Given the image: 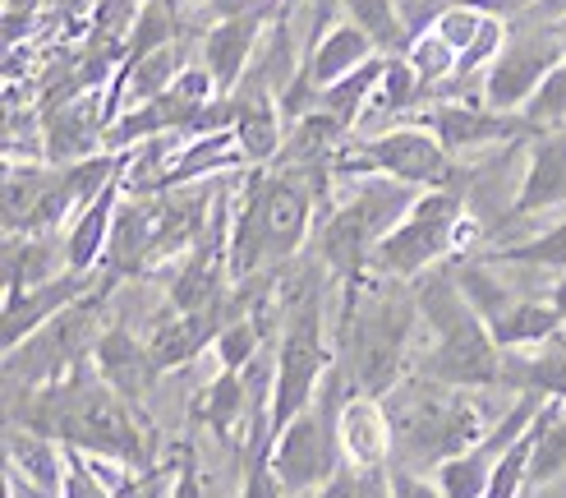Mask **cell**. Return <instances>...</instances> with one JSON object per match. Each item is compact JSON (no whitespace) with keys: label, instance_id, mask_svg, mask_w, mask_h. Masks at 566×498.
<instances>
[{"label":"cell","instance_id":"cell-4","mask_svg":"<svg viewBox=\"0 0 566 498\" xmlns=\"http://www.w3.org/2000/svg\"><path fill=\"white\" fill-rule=\"evenodd\" d=\"M419 194H423L419 185L391 180V176H359L350 199L336 204L318 221L314 255L323 259V268L336 282H342V319L355 310L364 282H369V263H374L378 240L415 208Z\"/></svg>","mask_w":566,"mask_h":498},{"label":"cell","instance_id":"cell-32","mask_svg":"<svg viewBox=\"0 0 566 498\" xmlns=\"http://www.w3.org/2000/svg\"><path fill=\"white\" fill-rule=\"evenodd\" d=\"M318 498H391L387 466H342L336 476L318 489Z\"/></svg>","mask_w":566,"mask_h":498},{"label":"cell","instance_id":"cell-11","mask_svg":"<svg viewBox=\"0 0 566 498\" xmlns=\"http://www.w3.org/2000/svg\"><path fill=\"white\" fill-rule=\"evenodd\" d=\"M544 402H548V397H539V393H521L484 438L470 443L465 453L447 457V461L438 466V476H433V480L442 485V494H447V498H484L497 461H502L506 448H512V443L534 425V415L544 411Z\"/></svg>","mask_w":566,"mask_h":498},{"label":"cell","instance_id":"cell-5","mask_svg":"<svg viewBox=\"0 0 566 498\" xmlns=\"http://www.w3.org/2000/svg\"><path fill=\"white\" fill-rule=\"evenodd\" d=\"M419 323V300L396 277H374L364 282L355 310L342 319V370L355 393L387 397L406 374L410 332Z\"/></svg>","mask_w":566,"mask_h":498},{"label":"cell","instance_id":"cell-33","mask_svg":"<svg viewBox=\"0 0 566 498\" xmlns=\"http://www.w3.org/2000/svg\"><path fill=\"white\" fill-rule=\"evenodd\" d=\"M61 498H120V494L97 476L78 448H65V494Z\"/></svg>","mask_w":566,"mask_h":498},{"label":"cell","instance_id":"cell-36","mask_svg":"<svg viewBox=\"0 0 566 498\" xmlns=\"http://www.w3.org/2000/svg\"><path fill=\"white\" fill-rule=\"evenodd\" d=\"M6 498H51V494H42L33 480H23L14 466H6Z\"/></svg>","mask_w":566,"mask_h":498},{"label":"cell","instance_id":"cell-7","mask_svg":"<svg viewBox=\"0 0 566 498\" xmlns=\"http://www.w3.org/2000/svg\"><path fill=\"white\" fill-rule=\"evenodd\" d=\"M465 231H479L465 208V194L451 189H423L415 208L396 221L374 249V277H396V282H415L429 268L447 263L461 249Z\"/></svg>","mask_w":566,"mask_h":498},{"label":"cell","instance_id":"cell-18","mask_svg":"<svg viewBox=\"0 0 566 498\" xmlns=\"http://www.w3.org/2000/svg\"><path fill=\"white\" fill-rule=\"evenodd\" d=\"M125 166H129V162H125ZM120 194H125V172L111 180L78 217H70L65 263H70L74 272H97V268H102L106 245H111V227H116V212H120Z\"/></svg>","mask_w":566,"mask_h":498},{"label":"cell","instance_id":"cell-12","mask_svg":"<svg viewBox=\"0 0 566 498\" xmlns=\"http://www.w3.org/2000/svg\"><path fill=\"white\" fill-rule=\"evenodd\" d=\"M268 19H272V0H249L244 10H231L221 23L208 28V38H203V65L212 70L221 97H231L240 83H244L253 55H259V46H263Z\"/></svg>","mask_w":566,"mask_h":498},{"label":"cell","instance_id":"cell-37","mask_svg":"<svg viewBox=\"0 0 566 498\" xmlns=\"http://www.w3.org/2000/svg\"><path fill=\"white\" fill-rule=\"evenodd\" d=\"M548 300L557 304V314L566 319V272H562V277H557V282H553V291H548Z\"/></svg>","mask_w":566,"mask_h":498},{"label":"cell","instance_id":"cell-16","mask_svg":"<svg viewBox=\"0 0 566 498\" xmlns=\"http://www.w3.org/2000/svg\"><path fill=\"white\" fill-rule=\"evenodd\" d=\"M548 208H566V129H544L530 138V162L506 217L516 221Z\"/></svg>","mask_w":566,"mask_h":498},{"label":"cell","instance_id":"cell-23","mask_svg":"<svg viewBox=\"0 0 566 498\" xmlns=\"http://www.w3.org/2000/svg\"><path fill=\"white\" fill-rule=\"evenodd\" d=\"M489 328H493V338H497L502 351H525V346L548 342L553 332H562L566 319L557 314L553 300H516L512 310L497 314Z\"/></svg>","mask_w":566,"mask_h":498},{"label":"cell","instance_id":"cell-21","mask_svg":"<svg viewBox=\"0 0 566 498\" xmlns=\"http://www.w3.org/2000/svg\"><path fill=\"white\" fill-rule=\"evenodd\" d=\"M6 466H14L23 480H33L51 498L65 494V443L61 438L6 421Z\"/></svg>","mask_w":566,"mask_h":498},{"label":"cell","instance_id":"cell-14","mask_svg":"<svg viewBox=\"0 0 566 498\" xmlns=\"http://www.w3.org/2000/svg\"><path fill=\"white\" fill-rule=\"evenodd\" d=\"M102 282H106L102 272H74V268H65L61 277H51V282H42V287H33V291L6 300V323H0L6 351L19 346L23 338H33L42 323H51L55 314L70 310L74 300H83V295H88L93 287H102Z\"/></svg>","mask_w":566,"mask_h":498},{"label":"cell","instance_id":"cell-15","mask_svg":"<svg viewBox=\"0 0 566 498\" xmlns=\"http://www.w3.org/2000/svg\"><path fill=\"white\" fill-rule=\"evenodd\" d=\"M93 365H97V374H102L111 387H116L125 402H134V406L148 402V393L157 387V374H161V365L153 360V346L138 342L125 323L102 328V338H97V346H93Z\"/></svg>","mask_w":566,"mask_h":498},{"label":"cell","instance_id":"cell-39","mask_svg":"<svg viewBox=\"0 0 566 498\" xmlns=\"http://www.w3.org/2000/svg\"><path fill=\"white\" fill-rule=\"evenodd\" d=\"M521 498H534V489H530V485H525V489H521Z\"/></svg>","mask_w":566,"mask_h":498},{"label":"cell","instance_id":"cell-8","mask_svg":"<svg viewBox=\"0 0 566 498\" xmlns=\"http://www.w3.org/2000/svg\"><path fill=\"white\" fill-rule=\"evenodd\" d=\"M111 287H116V277H106L102 287H93L83 300H74L70 310H61L51 323H42L33 338H23L19 346L6 351V397H23L42 383L65 378L74 365H83V360L93 355V346L102 338L97 314H102Z\"/></svg>","mask_w":566,"mask_h":498},{"label":"cell","instance_id":"cell-6","mask_svg":"<svg viewBox=\"0 0 566 498\" xmlns=\"http://www.w3.org/2000/svg\"><path fill=\"white\" fill-rule=\"evenodd\" d=\"M391 461L410 466V470H438L447 457L465 453L470 443H479L484 429V415L465 397V387H447L433 378H410L391 387ZM387 461V466H391Z\"/></svg>","mask_w":566,"mask_h":498},{"label":"cell","instance_id":"cell-35","mask_svg":"<svg viewBox=\"0 0 566 498\" xmlns=\"http://www.w3.org/2000/svg\"><path fill=\"white\" fill-rule=\"evenodd\" d=\"M171 498H203V476H198V457L189 443H180V457L171 466Z\"/></svg>","mask_w":566,"mask_h":498},{"label":"cell","instance_id":"cell-40","mask_svg":"<svg viewBox=\"0 0 566 498\" xmlns=\"http://www.w3.org/2000/svg\"><path fill=\"white\" fill-rule=\"evenodd\" d=\"M553 10H566V0H553Z\"/></svg>","mask_w":566,"mask_h":498},{"label":"cell","instance_id":"cell-25","mask_svg":"<svg viewBox=\"0 0 566 498\" xmlns=\"http://www.w3.org/2000/svg\"><path fill=\"white\" fill-rule=\"evenodd\" d=\"M382 70H387V55L378 51L374 61H364V65H359V70H350L346 79H336L332 89H323V93H318V106L327 111V116H336V121H342L346 129H355V121H359L364 102H369V97L378 93Z\"/></svg>","mask_w":566,"mask_h":498},{"label":"cell","instance_id":"cell-10","mask_svg":"<svg viewBox=\"0 0 566 498\" xmlns=\"http://www.w3.org/2000/svg\"><path fill=\"white\" fill-rule=\"evenodd\" d=\"M566 61V46L557 42V28L516 19V28L506 33V46L497 51V61L484 70V106L493 111H525L534 89Z\"/></svg>","mask_w":566,"mask_h":498},{"label":"cell","instance_id":"cell-17","mask_svg":"<svg viewBox=\"0 0 566 498\" xmlns=\"http://www.w3.org/2000/svg\"><path fill=\"white\" fill-rule=\"evenodd\" d=\"M391 415L382 397L350 393L342 406V457L350 466H387L391 461Z\"/></svg>","mask_w":566,"mask_h":498},{"label":"cell","instance_id":"cell-28","mask_svg":"<svg viewBox=\"0 0 566 498\" xmlns=\"http://www.w3.org/2000/svg\"><path fill=\"white\" fill-rule=\"evenodd\" d=\"M562 476H566V402L548 397L544 429L534 438V453H530V489H544Z\"/></svg>","mask_w":566,"mask_h":498},{"label":"cell","instance_id":"cell-19","mask_svg":"<svg viewBox=\"0 0 566 498\" xmlns=\"http://www.w3.org/2000/svg\"><path fill=\"white\" fill-rule=\"evenodd\" d=\"M65 263V236L55 240V231H14L6 236V300L33 291L51 277H61Z\"/></svg>","mask_w":566,"mask_h":498},{"label":"cell","instance_id":"cell-30","mask_svg":"<svg viewBox=\"0 0 566 498\" xmlns=\"http://www.w3.org/2000/svg\"><path fill=\"white\" fill-rule=\"evenodd\" d=\"M423 79L415 74V65L406 61V55H387V70H382V83H378V106L382 111H410L423 102Z\"/></svg>","mask_w":566,"mask_h":498},{"label":"cell","instance_id":"cell-34","mask_svg":"<svg viewBox=\"0 0 566 498\" xmlns=\"http://www.w3.org/2000/svg\"><path fill=\"white\" fill-rule=\"evenodd\" d=\"M387 476H391V498H447L438 480H423L419 470H410V466H396L391 461Z\"/></svg>","mask_w":566,"mask_h":498},{"label":"cell","instance_id":"cell-2","mask_svg":"<svg viewBox=\"0 0 566 498\" xmlns=\"http://www.w3.org/2000/svg\"><path fill=\"white\" fill-rule=\"evenodd\" d=\"M318 199H327L323 185L308 172H300V166L276 162L272 172L253 166L249 189L240 194V208L231 212V240H226L235 287L286 268L300 255L308 231H314Z\"/></svg>","mask_w":566,"mask_h":498},{"label":"cell","instance_id":"cell-24","mask_svg":"<svg viewBox=\"0 0 566 498\" xmlns=\"http://www.w3.org/2000/svg\"><path fill=\"white\" fill-rule=\"evenodd\" d=\"M249 402H253V387L244 378V370H221L208 383V397H203V421L217 429V438L235 443L240 421H249Z\"/></svg>","mask_w":566,"mask_h":498},{"label":"cell","instance_id":"cell-31","mask_svg":"<svg viewBox=\"0 0 566 498\" xmlns=\"http://www.w3.org/2000/svg\"><path fill=\"white\" fill-rule=\"evenodd\" d=\"M521 116L534 125V129H566V61L534 89V97L525 102Z\"/></svg>","mask_w":566,"mask_h":498},{"label":"cell","instance_id":"cell-3","mask_svg":"<svg viewBox=\"0 0 566 498\" xmlns=\"http://www.w3.org/2000/svg\"><path fill=\"white\" fill-rule=\"evenodd\" d=\"M419 319L433 328V346L419 355V374L447 387H502V346L489 319L474 310L457 282V268L438 263L415 277Z\"/></svg>","mask_w":566,"mask_h":498},{"label":"cell","instance_id":"cell-22","mask_svg":"<svg viewBox=\"0 0 566 498\" xmlns=\"http://www.w3.org/2000/svg\"><path fill=\"white\" fill-rule=\"evenodd\" d=\"M502 383L516 393H539V397H562L566 402V328L539 342V355L506 351L502 355Z\"/></svg>","mask_w":566,"mask_h":498},{"label":"cell","instance_id":"cell-1","mask_svg":"<svg viewBox=\"0 0 566 498\" xmlns=\"http://www.w3.org/2000/svg\"><path fill=\"white\" fill-rule=\"evenodd\" d=\"M10 402V425H28L38 434L61 438L65 448H78L88 457H111L125 461L129 470L153 466V425L144 406L125 402L116 387H111L93 355L74 365L65 378L42 383L23 397H6Z\"/></svg>","mask_w":566,"mask_h":498},{"label":"cell","instance_id":"cell-26","mask_svg":"<svg viewBox=\"0 0 566 498\" xmlns=\"http://www.w3.org/2000/svg\"><path fill=\"white\" fill-rule=\"evenodd\" d=\"M484 263H502V268H539V272H566V217L557 227L530 236L521 245H493L479 255Z\"/></svg>","mask_w":566,"mask_h":498},{"label":"cell","instance_id":"cell-27","mask_svg":"<svg viewBox=\"0 0 566 498\" xmlns=\"http://www.w3.org/2000/svg\"><path fill=\"white\" fill-rule=\"evenodd\" d=\"M342 10L350 23H359L364 33L374 38V46L382 55H401L410 46V23H406V10L396 0H342Z\"/></svg>","mask_w":566,"mask_h":498},{"label":"cell","instance_id":"cell-9","mask_svg":"<svg viewBox=\"0 0 566 498\" xmlns=\"http://www.w3.org/2000/svg\"><path fill=\"white\" fill-rule=\"evenodd\" d=\"M336 176H391L419 189H461L457 153L429 125H396L374 138H350L336 153Z\"/></svg>","mask_w":566,"mask_h":498},{"label":"cell","instance_id":"cell-13","mask_svg":"<svg viewBox=\"0 0 566 498\" xmlns=\"http://www.w3.org/2000/svg\"><path fill=\"white\" fill-rule=\"evenodd\" d=\"M419 125H429L451 153H470L484 144H525V138L539 134L521 111H493L470 102H438L423 111Z\"/></svg>","mask_w":566,"mask_h":498},{"label":"cell","instance_id":"cell-29","mask_svg":"<svg viewBox=\"0 0 566 498\" xmlns=\"http://www.w3.org/2000/svg\"><path fill=\"white\" fill-rule=\"evenodd\" d=\"M401 55L415 65V74L423 79V89H438V83L457 79V61H461V51L451 46V42L438 33V28H419V33L410 38V46H406Z\"/></svg>","mask_w":566,"mask_h":498},{"label":"cell","instance_id":"cell-20","mask_svg":"<svg viewBox=\"0 0 566 498\" xmlns=\"http://www.w3.org/2000/svg\"><path fill=\"white\" fill-rule=\"evenodd\" d=\"M235 166H249L244 148L235 129H212V134H189L185 144L176 148L171 166L161 176V189H176V185H198L208 176H221V172H235Z\"/></svg>","mask_w":566,"mask_h":498},{"label":"cell","instance_id":"cell-38","mask_svg":"<svg viewBox=\"0 0 566 498\" xmlns=\"http://www.w3.org/2000/svg\"><path fill=\"white\" fill-rule=\"evenodd\" d=\"M553 28H557V42L566 46V10H557V14H553Z\"/></svg>","mask_w":566,"mask_h":498}]
</instances>
